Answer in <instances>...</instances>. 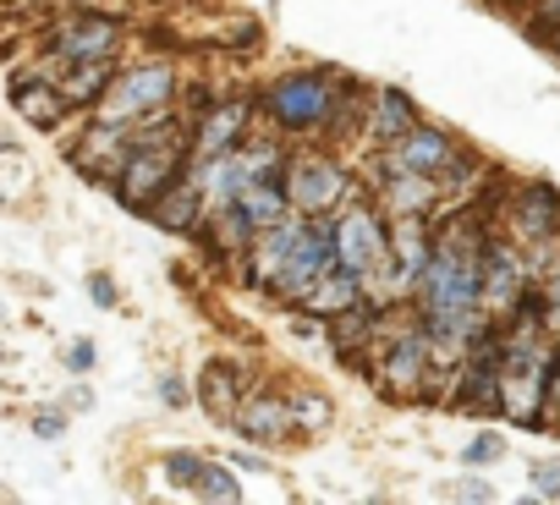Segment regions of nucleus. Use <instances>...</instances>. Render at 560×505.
<instances>
[{
  "label": "nucleus",
  "mask_w": 560,
  "mask_h": 505,
  "mask_svg": "<svg viewBox=\"0 0 560 505\" xmlns=\"http://www.w3.org/2000/svg\"><path fill=\"white\" fill-rule=\"evenodd\" d=\"M198 396H203V412H209V418L231 423L236 407H242V396H247V374L231 368V363H209V368L198 374Z\"/></svg>",
  "instance_id": "obj_16"
},
{
  "label": "nucleus",
  "mask_w": 560,
  "mask_h": 505,
  "mask_svg": "<svg viewBox=\"0 0 560 505\" xmlns=\"http://www.w3.org/2000/svg\"><path fill=\"white\" fill-rule=\"evenodd\" d=\"M89 292H94V303H100V308H110V303H116V286H110L105 275H94V281H89Z\"/></svg>",
  "instance_id": "obj_27"
},
{
  "label": "nucleus",
  "mask_w": 560,
  "mask_h": 505,
  "mask_svg": "<svg viewBox=\"0 0 560 505\" xmlns=\"http://www.w3.org/2000/svg\"><path fill=\"white\" fill-rule=\"evenodd\" d=\"M374 198L390 209V220H401V214H434L445 187H440V176L396 171V176H374Z\"/></svg>",
  "instance_id": "obj_10"
},
{
  "label": "nucleus",
  "mask_w": 560,
  "mask_h": 505,
  "mask_svg": "<svg viewBox=\"0 0 560 505\" xmlns=\"http://www.w3.org/2000/svg\"><path fill=\"white\" fill-rule=\"evenodd\" d=\"M187 176V138H160V143H132L121 176H116V198L138 214H149L176 181Z\"/></svg>",
  "instance_id": "obj_2"
},
{
  "label": "nucleus",
  "mask_w": 560,
  "mask_h": 505,
  "mask_svg": "<svg viewBox=\"0 0 560 505\" xmlns=\"http://www.w3.org/2000/svg\"><path fill=\"white\" fill-rule=\"evenodd\" d=\"M127 154H132V132H121V121H100L72 160H78L94 181H116L121 165H127Z\"/></svg>",
  "instance_id": "obj_13"
},
{
  "label": "nucleus",
  "mask_w": 560,
  "mask_h": 505,
  "mask_svg": "<svg viewBox=\"0 0 560 505\" xmlns=\"http://www.w3.org/2000/svg\"><path fill=\"white\" fill-rule=\"evenodd\" d=\"M236 428H242V439H258V445H280V439H292V428H298V418H292V401H280V396H242V407H236V418H231Z\"/></svg>",
  "instance_id": "obj_11"
},
{
  "label": "nucleus",
  "mask_w": 560,
  "mask_h": 505,
  "mask_svg": "<svg viewBox=\"0 0 560 505\" xmlns=\"http://www.w3.org/2000/svg\"><path fill=\"white\" fill-rule=\"evenodd\" d=\"M160 401H165V407H187V385H182L176 374H171V379H160Z\"/></svg>",
  "instance_id": "obj_25"
},
{
  "label": "nucleus",
  "mask_w": 560,
  "mask_h": 505,
  "mask_svg": "<svg viewBox=\"0 0 560 505\" xmlns=\"http://www.w3.org/2000/svg\"><path fill=\"white\" fill-rule=\"evenodd\" d=\"M253 110L258 99H214L198 127H192V154H231L253 138Z\"/></svg>",
  "instance_id": "obj_8"
},
{
  "label": "nucleus",
  "mask_w": 560,
  "mask_h": 505,
  "mask_svg": "<svg viewBox=\"0 0 560 505\" xmlns=\"http://www.w3.org/2000/svg\"><path fill=\"white\" fill-rule=\"evenodd\" d=\"M149 220H154V225H165V231H182V236H187V231H198V225L209 220V209H203V192L192 187V176H182V181H176V187L149 209Z\"/></svg>",
  "instance_id": "obj_17"
},
{
  "label": "nucleus",
  "mask_w": 560,
  "mask_h": 505,
  "mask_svg": "<svg viewBox=\"0 0 560 505\" xmlns=\"http://www.w3.org/2000/svg\"><path fill=\"white\" fill-rule=\"evenodd\" d=\"M330 270H336V214H308V225L292 242V252H287V265H280L269 297L275 303H303Z\"/></svg>",
  "instance_id": "obj_4"
},
{
  "label": "nucleus",
  "mask_w": 560,
  "mask_h": 505,
  "mask_svg": "<svg viewBox=\"0 0 560 505\" xmlns=\"http://www.w3.org/2000/svg\"><path fill=\"white\" fill-rule=\"evenodd\" d=\"M110 83H116L110 61H72V67L61 72V94H67L72 110H78V105H100Z\"/></svg>",
  "instance_id": "obj_19"
},
{
  "label": "nucleus",
  "mask_w": 560,
  "mask_h": 505,
  "mask_svg": "<svg viewBox=\"0 0 560 505\" xmlns=\"http://www.w3.org/2000/svg\"><path fill=\"white\" fill-rule=\"evenodd\" d=\"M203 467H209L203 456H187V450H176V456L165 461V478H171V483H182V489H198Z\"/></svg>",
  "instance_id": "obj_22"
},
{
  "label": "nucleus",
  "mask_w": 560,
  "mask_h": 505,
  "mask_svg": "<svg viewBox=\"0 0 560 505\" xmlns=\"http://www.w3.org/2000/svg\"><path fill=\"white\" fill-rule=\"evenodd\" d=\"M423 116H418V105L401 94V89H374L369 94V116H363V132L380 143V149H390V143H401L412 127H418Z\"/></svg>",
  "instance_id": "obj_12"
},
{
  "label": "nucleus",
  "mask_w": 560,
  "mask_h": 505,
  "mask_svg": "<svg viewBox=\"0 0 560 505\" xmlns=\"http://www.w3.org/2000/svg\"><path fill=\"white\" fill-rule=\"evenodd\" d=\"M50 50L61 61H110L121 50V23H110V17H67V23H56Z\"/></svg>",
  "instance_id": "obj_9"
},
{
  "label": "nucleus",
  "mask_w": 560,
  "mask_h": 505,
  "mask_svg": "<svg viewBox=\"0 0 560 505\" xmlns=\"http://www.w3.org/2000/svg\"><path fill=\"white\" fill-rule=\"evenodd\" d=\"M511 231H516L522 242H549V236H560V198H555V187H544V181L522 187L516 203H511Z\"/></svg>",
  "instance_id": "obj_14"
},
{
  "label": "nucleus",
  "mask_w": 560,
  "mask_h": 505,
  "mask_svg": "<svg viewBox=\"0 0 560 505\" xmlns=\"http://www.w3.org/2000/svg\"><path fill=\"white\" fill-rule=\"evenodd\" d=\"M500 7H522V0H500Z\"/></svg>",
  "instance_id": "obj_29"
},
{
  "label": "nucleus",
  "mask_w": 560,
  "mask_h": 505,
  "mask_svg": "<svg viewBox=\"0 0 560 505\" xmlns=\"http://www.w3.org/2000/svg\"><path fill=\"white\" fill-rule=\"evenodd\" d=\"M292 418H298V428H325V423L336 418V407H330L319 390H298V396H292Z\"/></svg>",
  "instance_id": "obj_20"
},
{
  "label": "nucleus",
  "mask_w": 560,
  "mask_h": 505,
  "mask_svg": "<svg viewBox=\"0 0 560 505\" xmlns=\"http://www.w3.org/2000/svg\"><path fill=\"white\" fill-rule=\"evenodd\" d=\"M198 494H203V500H225V505H231V500H242V483L231 478V467L209 461V467H203V478H198Z\"/></svg>",
  "instance_id": "obj_21"
},
{
  "label": "nucleus",
  "mask_w": 560,
  "mask_h": 505,
  "mask_svg": "<svg viewBox=\"0 0 560 505\" xmlns=\"http://www.w3.org/2000/svg\"><path fill=\"white\" fill-rule=\"evenodd\" d=\"M336 265L363 275L369 297H374V281L390 275V225H385V214L374 203L336 209Z\"/></svg>",
  "instance_id": "obj_3"
},
{
  "label": "nucleus",
  "mask_w": 560,
  "mask_h": 505,
  "mask_svg": "<svg viewBox=\"0 0 560 505\" xmlns=\"http://www.w3.org/2000/svg\"><path fill=\"white\" fill-rule=\"evenodd\" d=\"M494 456H500V439H489V434L467 445V461H494Z\"/></svg>",
  "instance_id": "obj_26"
},
{
  "label": "nucleus",
  "mask_w": 560,
  "mask_h": 505,
  "mask_svg": "<svg viewBox=\"0 0 560 505\" xmlns=\"http://www.w3.org/2000/svg\"><path fill=\"white\" fill-rule=\"evenodd\" d=\"M369 94L341 78L336 67H308V72H287L275 78L264 94H258V110L280 127V132H325V138H341L347 116L363 105Z\"/></svg>",
  "instance_id": "obj_1"
},
{
  "label": "nucleus",
  "mask_w": 560,
  "mask_h": 505,
  "mask_svg": "<svg viewBox=\"0 0 560 505\" xmlns=\"http://www.w3.org/2000/svg\"><path fill=\"white\" fill-rule=\"evenodd\" d=\"M176 105V72L165 61H149V67H132L121 72L105 99H100V116L105 121H143V116H160Z\"/></svg>",
  "instance_id": "obj_5"
},
{
  "label": "nucleus",
  "mask_w": 560,
  "mask_h": 505,
  "mask_svg": "<svg viewBox=\"0 0 560 505\" xmlns=\"http://www.w3.org/2000/svg\"><path fill=\"white\" fill-rule=\"evenodd\" d=\"M287 192L298 214H336L341 198H352V181L341 160H330L325 149H308L287 160Z\"/></svg>",
  "instance_id": "obj_6"
},
{
  "label": "nucleus",
  "mask_w": 560,
  "mask_h": 505,
  "mask_svg": "<svg viewBox=\"0 0 560 505\" xmlns=\"http://www.w3.org/2000/svg\"><path fill=\"white\" fill-rule=\"evenodd\" d=\"M363 297H369V281L336 265V270H330V275H325V281H319V286H314L308 297H303V308H308V314H319V319L330 325V319L352 314V308H358Z\"/></svg>",
  "instance_id": "obj_15"
},
{
  "label": "nucleus",
  "mask_w": 560,
  "mask_h": 505,
  "mask_svg": "<svg viewBox=\"0 0 560 505\" xmlns=\"http://www.w3.org/2000/svg\"><path fill=\"white\" fill-rule=\"evenodd\" d=\"M533 494L538 500H560V461H538L533 467Z\"/></svg>",
  "instance_id": "obj_23"
},
{
  "label": "nucleus",
  "mask_w": 560,
  "mask_h": 505,
  "mask_svg": "<svg viewBox=\"0 0 560 505\" xmlns=\"http://www.w3.org/2000/svg\"><path fill=\"white\" fill-rule=\"evenodd\" d=\"M462 149L451 143V132H440V127H412L401 143H390V149H380V165H374V176H396V171H418V176H440L451 160H456Z\"/></svg>",
  "instance_id": "obj_7"
},
{
  "label": "nucleus",
  "mask_w": 560,
  "mask_h": 505,
  "mask_svg": "<svg viewBox=\"0 0 560 505\" xmlns=\"http://www.w3.org/2000/svg\"><path fill=\"white\" fill-rule=\"evenodd\" d=\"M61 423H67L61 412H39V418H34V428H39L45 439H56V434H61Z\"/></svg>",
  "instance_id": "obj_28"
},
{
  "label": "nucleus",
  "mask_w": 560,
  "mask_h": 505,
  "mask_svg": "<svg viewBox=\"0 0 560 505\" xmlns=\"http://www.w3.org/2000/svg\"><path fill=\"white\" fill-rule=\"evenodd\" d=\"M12 105H18V116L23 121H34V127H61V116L72 110L67 105V94H61V83H18L12 89Z\"/></svg>",
  "instance_id": "obj_18"
},
{
  "label": "nucleus",
  "mask_w": 560,
  "mask_h": 505,
  "mask_svg": "<svg viewBox=\"0 0 560 505\" xmlns=\"http://www.w3.org/2000/svg\"><path fill=\"white\" fill-rule=\"evenodd\" d=\"M67 363H72L78 374H83V368H94V341H72V347H67Z\"/></svg>",
  "instance_id": "obj_24"
}]
</instances>
